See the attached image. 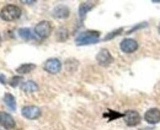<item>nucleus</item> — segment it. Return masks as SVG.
<instances>
[{
  "mask_svg": "<svg viewBox=\"0 0 160 130\" xmlns=\"http://www.w3.org/2000/svg\"><path fill=\"white\" fill-rule=\"evenodd\" d=\"M22 11L16 5H6L0 11V17L4 21H15L21 16Z\"/></svg>",
  "mask_w": 160,
  "mask_h": 130,
  "instance_id": "2",
  "label": "nucleus"
},
{
  "mask_svg": "<svg viewBox=\"0 0 160 130\" xmlns=\"http://www.w3.org/2000/svg\"><path fill=\"white\" fill-rule=\"evenodd\" d=\"M19 36L25 41H30L35 38V33L32 32L31 28H20L19 30Z\"/></svg>",
  "mask_w": 160,
  "mask_h": 130,
  "instance_id": "16",
  "label": "nucleus"
},
{
  "mask_svg": "<svg viewBox=\"0 0 160 130\" xmlns=\"http://www.w3.org/2000/svg\"><path fill=\"white\" fill-rule=\"evenodd\" d=\"M144 26H147V22H143V23H140L138 26H134V27H132L129 31H128V33H132L133 31H136V30H138V28H142V27H144Z\"/></svg>",
  "mask_w": 160,
  "mask_h": 130,
  "instance_id": "20",
  "label": "nucleus"
},
{
  "mask_svg": "<svg viewBox=\"0 0 160 130\" xmlns=\"http://www.w3.org/2000/svg\"><path fill=\"white\" fill-rule=\"evenodd\" d=\"M144 119L149 124H158L160 122V111L158 108H150L145 112Z\"/></svg>",
  "mask_w": 160,
  "mask_h": 130,
  "instance_id": "9",
  "label": "nucleus"
},
{
  "mask_svg": "<svg viewBox=\"0 0 160 130\" xmlns=\"http://www.w3.org/2000/svg\"><path fill=\"white\" fill-rule=\"evenodd\" d=\"M0 43H1V36H0Z\"/></svg>",
  "mask_w": 160,
  "mask_h": 130,
  "instance_id": "24",
  "label": "nucleus"
},
{
  "mask_svg": "<svg viewBox=\"0 0 160 130\" xmlns=\"http://www.w3.org/2000/svg\"><path fill=\"white\" fill-rule=\"evenodd\" d=\"M100 39V32L98 31H84L75 39L77 46H88L98 43Z\"/></svg>",
  "mask_w": 160,
  "mask_h": 130,
  "instance_id": "1",
  "label": "nucleus"
},
{
  "mask_svg": "<svg viewBox=\"0 0 160 130\" xmlns=\"http://www.w3.org/2000/svg\"><path fill=\"white\" fill-rule=\"evenodd\" d=\"M20 82H23L22 76H14V77H11V79H10L9 85H10L11 87H16V86H18Z\"/></svg>",
  "mask_w": 160,
  "mask_h": 130,
  "instance_id": "19",
  "label": "nucleus"
},
{
  "mask_svg": "<svg viewBox=\"0 0 160 130\" xmlns=\"http://www.w3.org/2000/svg\"><path fill=\"white\" fill-rule=\"evenodd\" d=\"M69 14H70V11L65 5H58L52 11L53 17H56V19H67L69 16Z\"/></svg>",
  "mask_w": 160,
  "mask_h": 130,
  "instance_id": "11",
  "label": "nucleus"
},
{
  "mask_svg": "<svg viewBox=\"0 0 160 130\" xmlns=\"http://www.w3.org/2000/svg\"><path fill=\"white\" fill-rule=\"evenodd\" d=\"M96 5V2H94V1H84V2H81L79 6V17L80 20L82 21V20L86 17V15H88V12L94 7Z\"/></svg>",
  "mask_w": 160,
  "mask_h": 130,
  "instance_id": "12",
  "label": "nucleus"
},
{
  "mask_svg": "<svg viewBox=\"0 0 160 130\" xmlns=\"http://www.w3.org/2000/svg\"><path fill=\"white\" fill-rule=\"evenodd\" d=\"M4 102H5V104L9 107L10 111H15V109H16V101H15V97H14L12 94L6 93V94L4 96Z\"/></svg>",
  "mask_w": 160,
  "mask_h": 130,
  "instance_id": "15",
  "label": "nucleus"
},
{
  "mask_svg": "<svg viewBox=\"0 0 160 130\" xmlns=\"http://www.w3.org/2000/svg\"><path fill=\"white\" fill-rule=\"evenodd\" d=\"M43 69L49 74H58L62 70V63L57 58H51L43 64Z\"/></svg>",
  "mask_w": 160,
  "mask_h": 130,
  "instance_id": "4",
  "label": "nucleus"
},
{
  "mask_svg": "<svg viewBox=\"0 0 160 130\" xmlns=\"http://www.w3.org/2000/svg\"><path fill=\"white\" fill-rule=\"evenodd\" d=\"M51 33H52V25L49 21H41L35 27V35L41 39L49 37Z\"/></svg>",
  "mask_w": 160,
  "mask_h": 130,
  "instance_id": "3",
  "label": "nucleus"
},
{
  "mask_svg": "<svg viewBox=\"0 0 160 130\" xmlns=\"http://www.w3.org/2000/svg\"><path fill=\"white\" fill-rule=\"evenodd\" d=\"M0 84H5V76L0 75Z\"/></svg>",
  "mask_w": 160,
  "mask_h": 130,
  "instance_id": "21",
  "label": "nucleus"
},
{
  "mask_svg": "<svg viewBox=\"0 0 160 130\" xmlns=\"http://www.w3.org/2000/svg\"><path fill=\"white\" fill-rule=\"evenodd\" d=\"M57 39L58 41H67L68 39V31L65 28H59L57 32Z\"/></svg>",
  "mask_w": 160,
  "mask_h": 130,
  "instance_id": "18",
  "label": "nucleus"
},
{
  "mask_svg": "<svg viewBox=\"0 0 160 130\" xmlns=\"http://www.w3.org/2000/svg\"><path fill=\"white\" fill-rule=\"evenodd\" d=\"M123 32V28L121 27V28H117V30H115V31H112V32H110L108 35H106L105 38H103V41H110V39H112V38H115L116 36H118Z\"/></svg>",
  "mask_w": 160,
  "mask_h": 130,
  "instance_id": "17",
  "label": "nucleus"
},
{
  "mask_svg": "<svg viewBox=\"0 0 160 130\" xmlns=\"http://www.w3.org/2000/svg\"><path fill=\"white\" fill-rule=\"evenodd\" d=\"M21 114H22L25 118L33 120V119L40 118L42 112H41V108H38L37 106H25V107L22 108V111H21Z\"/></svg>",
  "mask_w": 160,
  "mask_h": 130,
  "instance_id": "6",
  "label": "nucleus"
},
{
  "mask_svg": "<svg viewBox=\"0 0 160 130\" xmlns=\"http://www.w3.org/2000/svg\"><path fill=\"white\" fill-rule=\"evenodd\" d=\"M123 118L128 127H136L140 123L139 113L136 111H127L123 114Z\"/></svg>",
  "mask_w": 160,
  "mask_h": 130,
  "instance_id": "7",
  "label": "nucleus"
},
{
  "mask_svg": "<svg viewBox=\"0 0 160 130\" xmlns=\"http://www.w3.org/2000/svg\"><path fill=\"white\" fill-rule=\"evenodd\" d=\"M35 68H36L35 64H30V63H27V64H22V65H20V66L16 69V73H19L20 75L30 74L32 70H35Z\"/></svg>",
  "mask_w": 160,
  "mask_h": 130,
  "instance_id": "14",
  "label": "nucleus"
},
{
  "mask_svg": "<svg viewBox=\"0 0 160 130\" xmlns=\"http://www.w3.org/2000/svg\"><path fill=\"white\" fill-rule=\"evenodd\" d=\"M22 2H25V4H35V1H22Z\"/></svg>",
  "mask_w": 160,
  "mask_h": 130,
  "instance_id": "22",
  "label": "nucleus"
},
{
  "mask_svg": "<svg viewBox=\"0 0 160 130\" xmlns=\"http://www.w3.org/2000/svg\"><path fill=\"white\" fill-rule=\"evenodd\" d=\"M0 125L6 130L14 129L15 128V119L11 114L6 112H0Z\"/></svg>",
  "mask_w": 160,
  "mask_h": 130,
  "instance_id": "8",
  "label": "nucleus"
},
{
  "mask_svg": "<svg viewBox=\"0 0 160 130\" xmlns=\"http://www.w3.org/2000/svg\"><path fill=\"white\" fill-rule=\"evenodd\" d=\"M158 32H159V35H160V23H159V26H158Z\"/></svg>",
  "mask_w": 160,
  "mask_h": 130,
  "instance_id": "23",
  "label": "nucleus"
},
{
  "mask_svg": "<svg viewBox=\"0 0 160 130\" xmlns=\"http://www.w3.org/2000/svg\"><path fill=\"white\" fill-rule=\"evenodd\" d=\"M21 90L23 92H27V93L36 92L38 90V85L35 81H32V80H27V81H23L21 84Z\"/></svg>",
  "mask_w": 160,
  "mask_h": 130,
  "instance_id": "13",
  "label": "nucleus"
},
{
  "mask_svg": "<svg viewBox=\"0 0 160 130\" xmlns=\"http://www.w3.org/2000/svg\"><path fill=\"white\" fill-rule=\"evenodd\" d=\"M120 48L123 53L131 54V53H133L138 49V42L136 39H132V38H124L121 42Z\"/></svg>",
  "mask_w": 160,
  "mask_h": 130,
  "instance_id": "5",
  "label": "nucleus"
},
{
  "mask_svg": "<svg viewBox=\"0 0 160 130\" xmlns=\"http://www.w3.org/2000/svg\"><path fill=\"white\" fill-rule=\"evenodd\" d=\"M96 60H98V63L100 65L107 66V65H110L113 61V58H112L111 53L107 49H101L100 52L98 53V55H96Z\"/></svg>",
  "mask_w": 160,
  "mask_h": 130,
  "instance_id": "10",
  "label": "nucleus"
}]
</instances>
